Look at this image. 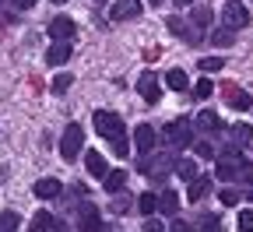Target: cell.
<instances>
[{
	"mask_svg": "<svg viewBox=\"0 0 253 232\" xmlns=\"http://www.w3.org/2000/svg\"><path fill=\"white\" fill-rule=\"evenodd\" d=\"M218 180L225 183H253V165L239 148H225L218 155Z\"/></svg>",
	"mask_w": 253,
	"mask_h": 232,
	"instance_id": "cell-1",
	"label": "cell"
},
{
	"mask_svg": "<svg viewBox=\"0 0 253 232\" xmlns=\"http://www.w3.org/2000/svg\"><path fill=\"white\" fill-rule=\"evenodd\" d=\"M162 141H169L172 148H190V141H194V127H190V120H172L162 127Z\"/></svg>",
	"mask_w": 253,
	"mask_h": 232,
	"instance_id": "cell-2",
	"label": "cell"
},
{
	"mask_svg": "<svg viewBox=\"0 0 253 232\" xmlns=\"http://www.w3.org/2000/svg\"><path fill=\"white\" fill-rule=\"evenodd\" d=\"M95 130L106 138V141H116V138H123V120L116 116V113H109V109H95Z\"/></svg>",
	"mask_w": 253,
	"mask_h": 232,
	"instance_id": "cell-3",
	"label": "cell"
},
{
	"mask_svg": "<svg viewBox=\"0 0 253 232\" xmlns=\"http://www.w3.org/2000/svg\"><path fill=\"white\" fill-rule=\"evenodd\" d=\"M81 144H84V130H81L78 123H71L67 130H63V141H60V155L67 158V162H74V158H78V151H81Z\"/></svg>",
	"mask_w": 253,
	"mask_h": 232,
	"instance_id": "cell-4",
	"label": "cell"
},
{
	"mask_svg": "<svg viewBox=\"0 0 253 232\" xmlns=\"http://www.w3.org/2000/svg\"><path fill=\"white\" fill-rule=\"evenodd\" d=\"M221 21H225V28H246L250 25V11L243 0H229L225 7H221Z\"/></svg>",
	"mask_w": 253,
	"mask_h": 232,
	"instance_id": "cell-5",
	"label": "cell"
},
{
	"mask_svg": "<svg viewBox=\"0 0 253 232\" xmlns=\"http://www.w3.org/2000/svg\"><path fill=\"white\" fill-rule=\"evenodd\" d=\"M78 232H102V215L95 204H81L78 211Z\"/></svg>",
	"mask_w": 253,
	"mask_h": 232,
	"instance_id": "cell-6",
	"label": "cell"
},
{
	"mask_svg": "<svg viewBox=\"0 0 253 232\" xmlns=\"http://www.w3.org/2000/svg\"><path fill=\"white\" fill-rule=\"evenodd\" d=\"M134 148H137V155H151V148H155V127L151 123H141L134 130Z\"/></svg>",
	"mask_w": 253,
	"mask_h": 232,
	"instance_id": "cell-7",
	"label": "cell"
},
{
	"mask_svg": "<svg viewBox=\"0 0 253 232\" xmlns=\"http://www.w3.org/2000/svg\"><path fill=\"white\" fill-rule=\"evenodd\" d=\"M74 32H78V28H74L71 18H53V21H49V36H53L56 43H71Z\"/></svg>",
	"mask_w": 253,
	"mask_h": 232,
	"instance_id": "cell-8",
	"label": "cell"
},
{
	"mask_svg": "<svg viewBox=\"0 0 253 232\" xmlns=\"http://www.w3.org/2000/svg\"><path fill=\"white\" fill-rule=\"evenodd\" d=\"M137 11H141V0H116L109 18L113 21H126V18H137Z\"/></svg>",
	"mask_w": 253,
	"mask_h": 232,
	"instance_id": "cell-9",
	"label": "cell"
},
{
	"mask_svg": "<svg viewBox=\"0 0 253 232\" xmlns=\"http://www.w3.org/2000/svg\"><path fill=\"white\" fill-rule=\"evenodd\" d=\"M137 92H141V98H144V102L148 106H155L158 102V95H162V92H158V78L148 71V74H141V85H137Z\"/></svg>",
	"mask_w": 253,
	"mask_h": 232,
	"instance_id": "cell-10",
	"label": "cell"
},
{
	"mask_svg": "<svg viewBox=\"0 0 253 232\" xmlns=\"http://www.w3.org/2000/svg\"><path fill=\"white\" fill-rule=\"evenodd\" d=\"M60 193H63V183L53 180V176L36 183V197H39V201H53V197H60Z\"/></svg>",
	"mask_w": 253,
	"mask_h": 232,
	"instance_id": "cell-11",
	"label": "cell"
},
{
	"mask_svg": "<svg viewBox=\"0 0 253 232\" xmlns=\"http://www.w3.org/2000/svg\"><path fill=\"white\" fill-rule=\"evenodd\" d=\"M208 190H211V180H208V176L190 180V183H186V197H190V204H194V201H201V197H208Z\"/></svg>",
	"mask_w": 253,
	"mask_h": 232,
	"instance_id": "cell-12",
	"label": "cell"
},
{
	"mask_svg": "<svg viewBox=\"0 0 253 232\" xmlns=\"http://www.w3.org/2000/svg\"><path fill=\"white\" fill-rule=\"evenodd\" d=\"M84 165H88V173H91V176H99V180L109 176V173H106V158H102L99 151H88V155H84Z\"/></svg>",
	"mask_w": 253,
	"mask_h": 232,
	"instance_id": "cell-13",
	"label": "cell"
},
{
	"mask_svg": "<svg viewBox=\"0 0 253 232\" xmlns=\"http://www.w3.org/2000/svg\"><path fill=\"white\" fill-rule=\"evenodd\" d=\"M71 60V43H53L46 53V63H67Z\"/></svg>",
	"mask_w": 253,
	"mask_h": 232,
	"instance_id": "cell-14",
	"label": "cell"
},
{
	"mask_svg": "<svg viewBox=\"0 0 253 232\" xmlns=\"http://www.w3.org/2000/svg\"><path fill=\"white\" fill-rule=\"evenodd\" d=\"M229 106H232V109H239V113H250L253 98H250L246 92H239V88H229Z\"/></svg>",
	"mask_w": 253,
	"mask_h": 232,
	"instance_id": "cell-15",
	"label": "cell"
},
{
	"mask_svg": "<svg viewBox=\"0 0 253 232\" xmlns=\"http://www.w3.org/2000/svg\"><path fill=\"white\" fill-rule=\"evenodd\" d=\"M166 85H169L172 92H186V88H190V78H186V71H179V67H172V71L166 74Z\"/></svg>",
	"mask_w": 253,
	"mask_h": 232,
	"instance_id": "cell-16",
	"label": "cell"
},
{
	"mask_svg": "<svg viewBox=\"0 0 253 232\" xmlns=\"http://www.w3.org/2000/svg\"><path fill=\"white\" fill-rule=\"evenodd\" d=\"M158 208H162V215H169V218H176V211H179V197H176L172 190H166L162 197H158Z\"/></svg>",
	"mask_w": 253,
	"mask_h": 232,
	"instance_id": "cell-17",
	"label": "cell"
},
{
	"mask_svg": "<svg viewBox=\"0 0 253 232\" xmlns=\"http://www.w3.org/2000/svg\"><path fill=\"white\" fill-rule=\"evenodd\" d=\"M102 186H106L109 193H120V190L126 186V173H123V169H113V173L102 180Z\"/></svg>",
	"mask_w": 253,
	"mask_h": 232,
	"instance_id": "cell-18",
	"label": "cell"
},
{
	"mask_svg": "<svg viewBox=\"0 0 253 232\" xmlns=\"http://www.w3.org/2000/svg\"><path fill=\"white\" fill-rule=\"evenodd\" d=\"M176 173H179V176H183L186 183L201 176V173H197V162H194V158H176Z\"/></svg>",
	"mask_w": 253,
	"mask_h": 232,
	"instance_id": "cell-19",
	"label": "cell"
},
{
	"mask_svg": "<svg viewBox=\"0 0 253 232\" xmlns=\"http://www.w3.org/2000/svg\"><path fill=\"white\" fill-rule=\"evenodd\" d=\"M197 127H201V130H208V134H214V130H221V120H218V113L204 109V113L197 116Z\"/></svg>",
	"mask_w": 253,
	"mask_h": 232,
	"instance_id": "cell-20",
	"label": "cell"
},
{
	"mask_svg": "<svg viewBox=\"0 0 253 232\" xmlns=\"http://www.w3.org/2000/svg\"><path fill=\"white\" fill-rule=\"evenodd\" d=\"M166 28L172 32V36H179V39H186V43H194V36H190V28L183 25V18H176V14H172V18H166Z\"/></svg>",
	"mask_w": 253,
	"mask_h": 232,
	"instance_id": "cell-21",
	"label": "cell"
},
{
	"mask_svg": "<svg viewBox=\"0 0 253 232\" xmlns=\"http://www.w3.org/2000/svg\"><path fill=\"white\" fill-rule=\"evenodd\" d=\"M137 208H141V215H155L158 211V193H141L137 197Z\"/></svg>",
	"mask_w": 253,
	"mask_h": 232,
	"instance_id": "cell-22",
	"label": "cell"
},
{
	"mask_svg": "<svg viewBox=\"0 0 253 232\" xmlns=\"http://www.w3.org/2000/svg\"><path fill=\"white\" fill-rule=\"evenodd\" d=\"M56 225V218L49 215V211H39L36 218H32V229H36V232H46V229H53Z\"/></svg>",
	"mask_w": 253,
	"mask_h": 232,
	"instance_id": "cell-23",
	"label": "cell"
},
{
	"mask_svg": "<svg viewBox=\"0 0 253 232\" xmlns=\"http://www.w3.org/2000/svg\"><path fill=\"white\" fill-rule=\"evenodd\" d=\"M71 85H74V78H71L67 71H63V74H56V78H53V95H63Z\"/></svg>",
	"mask_w": 253,
	"mask_h": 232,
	"instance_id": "cell-24",
	"label": "cell"
},
{
	"mask_svg": "<svg viewBox=\"0 0 253 232\" xmlns=\"http://www.w3.org/2000/svg\"><path fill=\"white\" fill-rule=\"evenodd\" d=\"M232 138H236V144H246V141L253 138V127H250V123H236V127H232Z\"/></svg>",
	"mask_w": 253,
	"mask_h": 232,
	"instance_id": "cell-25",
	"label": "cell"
},
{
	"mask_svg": "<svg viewBox=\"0 0 253 232\" xmlns=\"http://www.w3.org/2000/svg\"><path fill=\"white\" fill-rule=\"evenodd\" d=\"M221 67H225V60H221V56H204V60H201V71H204V74H214V71H221Z\"/></svg>",
	"mask_w": 253,
	"mask_h": 232,
	"instance_id": "cell-26",
	"label": "cell"
},
{
	"mask_svg": "<svg viewBox=\"0 0 253 232\" xmlns=\"http://www.w3.org/2000/svg\"><path fill=\"white\" fill-rule=\"evenodd\" d=\"M194 21H197L201 28H208V25L214 21V11H211V7H194Z\"/></svg>",
	"mask_w": 253,
	"mask_h": 232,
	"instance_id": "cell-27",
	"label": "cell"
},
{
	"mask_svg": "<svg viewBox=\"0 0 253 232\" xmlns=\"http://www.w3.org/2000/svg\"><path fill=\"white\" fill-rule=\"evenodd\" d=\"M211 43H214V46H232L236 36H232V28H221V32H214V36H211Z\"/></svg>",
	"mask_w": 253,
	"mask_h": 232,
	"instance_id": "cell-28",
	"label": "cell"
},
{
	"mask_svg": "<svg viewBox=\"0 0 253 232\" xmlns=\"http://www.w3.org/2000/svg\"><path fill=\"white\" fill-rule=\"evenodd\" d=\"M14 229H18V215L4 211V215H0V232H14Z\"/></svg>",
	"mask_w": 253,
	"mask_h": 232,
	"instance_id": "cell-29",
	"label": "cell"
},
{
	"mask_svg": "<svg viewBox=\"0 0 253 232\" xmlns=\"http://www.w3.org/2000/svg\"><path fill=\"white\" fill-rule=\"evenodd\" d=\"M211 92H214V85H211V81H208V78H201V81H197V85H194V95H197V98H208V95H211Z\"/></svg>",
	"mask_w": 253,
	"mask_h": 232,
	"instance_id": "cell-30",
	"label": "cell"
},
{
	"mask_svg": "<svg viewBox=\"0 0 253 232\" xmlns=\"http://www.w3.org/2000/svg\"><path fill=\"white\" fill-rule=\"evenodd\" d=\"M109 144H113V155H120V158L130 155V144H126V138H116V141H109Z\"/></svg>",
	"mask_w": 253,
	"mask_h": 232,
	"instance_id": "cell-31",
	"label": "cell"
},
{
	"mask_svg": "<svg viewBox=\"0 0 253 232\" xmlns=\"http://www.w3.org/2000/svg\"><path fill=\"white\" fill-rule=\"evenodd\" d=\"M239 229H243V232H253V211H250V208L239 211Z\"/></svg>",
	"mask_w": 253,
	"mask_h": 232,
	"instance_id": "cell-32",
	"label": "cell"
},
{
	"mask_svg": "<svg viewBox=\"0 0 253 232\" xmlns=\"http://www.w3.org/2000/svg\"><path fill=\"white\" fill-rule=\"evenodd\" d=\"M194 148H197L201 158H214V144H211V141H201V144H194Z\"/></svg>",
	"mask_w": 253,
	"mask_h": 232,
	"instance_id": "cell-33",
	"label": "cell"
},
{
	"mask_svg": "<svg viewBox=\"0 0 253 232\" xmlns=\"http://www.w3.org/2000/svg\"><path fill=\"white\" fill-rule=\"evenodd\" d=\"M201 232H221V225H218V218H211V215H208V218L201 222Z\"/></svg>",
	"mask_w": 253,
	"mask_h": 232,
	"instance_id": "cell-34",
	"label": "cell"
},
{
	"mask_svg": "<svg viewBox=\"0 0 253 232\" xmlns=\"http://www.w3.org/2000/svg\"><path fill=\"white\" fill-rule=\"evenodd\" d=\"M218 197H221V204H239V193L236 190H221Z\"/></svg>",
	"mask_w": 253,
	"mask_h": 232,
	"instance_id": "cell-35",
	"label": "cell"
},
{
	"mask_svg": "<svg viewBox=\"0 0 253 232\" xmlns=\"http://www.w3.org/2000/svg\"><path fill=\"white\" fill-rule=\"evenodd\" d=\"M169 232H194L186 222H179V218H172V225H169Z\"/></svg>",
	"mask_w": 253,
	"mask_h": 232,
	"instance_id": "cell-36",
	"label": "cell"
},
{
	"mask_svg": "<svg viewBox=\"0 0 253 232\" xmlns=\"http://www.w3.org/2000/svg\"><path fill=\"white\" fill-rule=\"evenodd\" d=\"M144 232H166V229H162V222H148V225H144Z\"/></svg>",
	"mask_w": 253,
	"mask_h": 232,
	"instance_id": "cell-37",
	"label": "cell"
},
{
	"mask_svg": "<svg viewBox=\"0 0 253 232\" xmlns=\"http://www.w3.org/2000/svg\"><path fill=\"white\" fill-rule=\"evenodd\" d=\"M32 4H36V0H14V7H21V11H28Z\"/></svg>",
	"mask_w": 253,
	"mask_h": 232,
	"instance_id": "cell-38",
	"label": "cell"
},
{
	"mask_svg": "<svg viewBox=\"0 0 253 232\" xmlns=\"http://www.w3.org/2000/svg\"><path fill=\"white\" fill-rule=\"evenodd\" d=\"M186 4H194V0H176V7H186Z\"/></svg>",
	"mask_w": 253,
	"mask_h": 232,
	"instance_id": "cell-39",
	"label": "cell"
},
{
	"mask_svg": "<svg viewBox=\"0 0 253 232\" xmlns=\"http://www.w3.org/2000/svg\"><path fill=\"white\" fill-rule=\"evenodd\" d=\"M53 4H67V0H53Z\"/></svg>",
	"mask_w": 253,
	"mask_h": 232,
	"instance_id": "cell-40",
	"label": "cell"
},
{
	"mask_svg": "<svg viewBox=\"0 0 253 232\" xmlns=\"http://www.w3.org/2000/svg\"><path fill=\"white\" fill-rule=\"evenodd\" d=\"M148 4H162V0H148Z\"/></svg>",
	"mask_w": 253,
	"mask_h": 232,
	"instance_id": "cell-41",
	"label": "cell"
},
{
	"mask_svg": "<svg viewBox=\"0 0 253 232\" xmlns=\"http://www.w3.org/2000/svg\"><path fill=\"white\" fill-rule=\"evenodd\" d=\"M250 201H253V193H250Z\"/></svg>",
	"mask_w": 253,
	"mask_h": 232,
	"instance_id": "cell-42",
	"label": "cell"
}]
</instances>
